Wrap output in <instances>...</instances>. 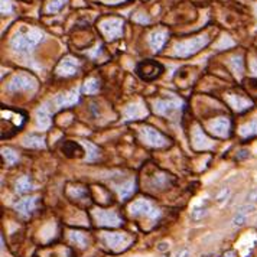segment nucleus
I'll list each match as a JSON object with an SVG mask.
<instances>
[{"instance_id": "1", "label": "nucleus", "mask_w": 257, "mask_h": 257, "mask_svg": "<svg viewBox=\"0 0 257 257\" xmlns=\"http://www.w3.org/2000/svg\"><path fill=\"white\" fill-rule=\"evenodd\" d=\"M45 39V34L39 29L31 28L26 31H19L18 34L11 41V47L18 52V54H29L31 51H34L42 41Z\"/></svg>"}, {"instance_id": "2", "label": "nucleus", "mask_w": 257, "mask_h": 257, "mask_svg": "<svg viewBox=\"0 0 257 257\" xmlns=\"http://www.w3.org/2000/svg\"><path fill=\"white\" fill-rule=\"evenodd\" d=\"M208 42H210V38L207 35H199L192 39L181 41L175 45L174 54H175V57H179V58H187L191 55H195L202 48L207 47Z\"/></svg>"}, {"instance_id": "3", "label": "nucleus", "mask_w": 257, "mask_h": 257, "mask_svg": "<svg viewBox=\"0 0 257 257\" xmlns=\"http://www.w3.org/2000/svg\"><path fill=\"white\" fill-rule=\"evenodd\" d=\"M130 214L135 217H146L151 220H156L161 215L159 208H156L152 202L146 201V199H138L130 205Z\"/></svg>"}, {"instance_id": "4", "label": "nucleus", "mask_w": 257, "mask_h": 257, "mask_svg": "<svg viewBox=\"0 0 257 257\" xmlns=\"http://www.w3.org/2000/svg\"><path fill=\"white\" fill-rule=\"evenodd\" d=\"M38 81L29 74H16L8 84L9 91H35Z\"/></svg>"}, {"instance_id": "5", "label": "nucleus", "mask_w": 257, "mask_h": 257, "mask_svg": "<svg viewBox=\"0 0 257 257\" xmlns=\"http://www.w3.org/2000/svg\"><path fill=\"white\" fill-rule=\"evenodd\" d=\"M162 71H164L162 65L158 64V62H155L152 59L143 61V62H141L138 65V68H136L138 75L141 77L142 80H145V81H152L155 78H158Z\"/></svg>"}, {"instance_id": "6", "label": "nucleus", "mask_w": 257, "mask_h": 257, "mask_svg": "<svg viewBox=\"0 0 257 257\" xmlns=\"http://www.w3.org/2000/svg\"><path fill=\"white\" fill-rule=\"evenodd\" d=\"M100 31L104 34V36L108 41H114L118 39L123 35V21L118 18H108L104 19L100 24Z\"/></svg>"}, {"instance_id": "7", "label": "nucleus", "mask_w": 257, "mask_h": 257, "mask_svg": "<svg viewBox=\"0 0 257 257\" xmlns=\"http://www.w3.org/2000/svg\"><path fill=\"white\" fill-rule=\"evenodd\" d=\"M182 101L178 98H168V100H156L153 103V108L158 114L165 117L175 116L176 113L181 110Z\"/></svg>"}, {"instance_id": "8", "label": "nucleus", "mask_w": 257, "mask_h": 257, "mask_svg": "<svg viewBox=\"0 0 257 257\" xmlns=\"http://www.w3.org/2000/svg\"><path fill=\"white\" fill-rule=\"evenodd\" d=\"M141 136L143 142L152 148H165L168 145V139L164 135L151 126H143L141 128Z\"/></svg>"}, {"instance_id": "9", "label": "nucleus", "mask_w": 257, "mask_h": 257, "mask_svg": "<svg viewBox=\"0 0 257 257\" xmlns=\"http://www.w3.org/2000/svg\"><path fill=\"white\" fill-rule=\"evenodd\" d=\"M93 217L97 224L103 225V227H118L121 224V218L113 211L94 210Z\"/></svg>"}, {"instance_id": "10", "label": "nucleus", "mask_w": 257, "mask_h": 257, "mask_svg": "<svg viewBox=\"0 0 257 257\" xmlns=\"http://www.w3.org/2000/svg\"><path fill=\"white\" fill-rule=\"evenodd\" d=\"M78 70H80V61L74 57H65L59 61L55 72L58 77H72L78 72Z\"/></svg>"}, {"instance_id": "11", "label": "nucleus", "mask_w": 257, "mask_h": 257, "mask_svg": "<svg viewBox=\"0 0 257 257\" xmlns=\"http://www.w3.org/2000/svg\"><path fill=\"white\" fill-rule=\"evenodd\" d=\"M101 240L104 241L105 245H108L110 248H113L116 251L123 250L130 243V238L127 235L121 233H103L101 234Z\"/></svg>"}, {"instance_id": "12", "label": "nucleus", "mask_w": 257, "mask_h": 257, "mask_svg": "<svg viewBox=\"0 0 257 257\" xmlns=\"http://www.w3.org/2000/svg\"><path fill=\"white\" fill-rule=\"evenodd\" d=\"M210 130L218 138H228L230 130H231V123L227 117H218L210 123Z\"/></svg>"}, {"instance_id": "13", "label": "nucleus", "mask_w": 257, "mask_h": 257, "mask_svg": "<svg viewBox=\"0 0 257 257\" xmlns=\"http://www.w3.org/2000/svg\"><path fill=\"white\" fill-rule=\"evenodd\" d=\"M192 145L197 151H205V149H212V142L205 136V133L201 130L199 126H195L192 130Z\"/></svg>"}, {"instance_id": "14", "label": "nucleus", "mask_w": 257, "mask_h": 257, "mask_svg": "<svg viewBox=\"0 0 257 257\" xmlns=\"http://www.w3.org/2000/svg\"><path fill=\"white\" fill-rule=\"evenodd\" d=\"M78 101V90H71L68 93L59 94L54 98V104L57 105V108H65L71 107Z\"/></svg>"}, {"instance_id": "15", "label": "nucleus", "mask_w": 257, "mask_h": 257, "mask_svg": "<svg viewBox=\"0 0 257 257\" xmlns=\"http://www.w3.org/2000/svg\"><path fill=\"white\" fill-rule=\"evenodd\" d=\"M36 201H38V198H35V197H29V198L21 199L19 202L15 204V210L18 211L21 215L28 217V215H31V214L34 212V210L36 208Z\"/></svg>"}, {"instance_id": "16", "label": "nucleus", "mask_w": 257, "mask_h": 257, "mask_svg": "<svg viewBox=\"0 0 257 257\" xmlns=\"http://www.w3.org/2000/svg\"><path fill=\"white\" fill-rule=\"evenodd\" d=\"M227 103L231 105L233 110H235V111H244V110L250 108L253 105V103L250 100H247L241 95H235V94L227 95Z\"/></svg>"}, {"instance_id": "17", "label": "nucleus", "mask_w": 257, "mask_h": 257, "mask_svg": "<svg viewBox=\"0 0 257 257\" xmlns=\"http://www.w3.org/2000/svg\"><path fill=\"white\" fill-rule=\"evenodd\" d=\"M168 41V32L166 31H156L149 38V45L153 52H159Z\"/></svg>"}, {"instance_id": "18", "label": "nucleus", "mask_w": 257, "mask_h": 257, "mask_svg": "<svg viewBox=\"0 0 257 257\" xmlns=\"http://www.w3.org/2000/svg\"><path fill=\"white\" fill-rule=\"evenodd\" d=\"M36 124L39 128H48L51 126V113L47 105H42L38 111H36Z\"/></svg>"}, {"instance_id": "19", "label": "nucleus", "mask_w": 257, "mask_h": 257, "mask_svg": "<svg viewBox=\"0 0 257 257\" xmlns=\"http://www.w3.org/2000/svg\"><path fill=\"white\" fill-rule=\"evenodd\" d=\"M24 145L26 148H32V149H41L45 146V142H44V138L39 136V135H29L26 136L24 141Z\"/></svg>"}, {"instance_id": "20", "label": "nucleus", "mask_w": 257, "mask_h": 257, "mask_svg": "<svg viewBox=\"0 0 257 257\" xmlns=\"http://www.w3.org/2000/svg\"><path fill=\"white\" fill-rule=\"evenodd\" d=\"M145 111L142 110V105L139 104H130L124 110V118L126 120H138Z\"/></svg>"}, {"instance_id": "21", "label": "nucleus", "mask_w": 257, "mask_h": 257, "mask_svg": "<svg viewBox=\"0 0 257 257\" xmlns=\"http://www.w3.org/2000/svg\"><path fill=\"white\" fill-rule=\"evenodd\" d=\"M31 191H32V182H31V179L28 176L19 178L18 182H16V192L21 194V195H24V194L31 192Z\"/></svg>"}, {"instance_id": "22", "label": "nucleus", "mask_w": 257, "mask_h": 257, "mask_svg": "<svg viewBox=\"0 0 257 257\" xmlns=\"http://www.w3.org/2000/svg\"><path fill=\"white\" fill-rule=\"evenodd\" d=\"M116 189L117 192H118V195H120V198H128V197L135 192V181H127V182L121 184L120 187H117Z\"/></svg>"}, {"instance_id": "23", "label": "nucleus", "mask_w": 257, "mask_h": 257, "mask_svg": "<svg viewBox=\"0 0 257 257\" xmlns=\"http://www.w3.org/2000/svg\"><path fill=\"white\" fill-rule=\"evenodd\" d=\"M230 65H231V70H233V72L237 77L243 75V71H244V61H243V57H241V55H234L233 58L230 59Z\"/></svg>"}, {"instance_id": "24", "label": "nucleus", "mask_w": 257, "mask_h": 257, "mask_svg": "<svg viewBox=\"0 0 257 257\" xmlns=\"http://www.w3.org/2000/svg\"><path fill=\"white\" fill-rule=\"evenodd\" d=\"M68 237H70V240L72 243H75V244L78 245V247H81V248H84L85 245L88 244V238H87V235L82 233V231H70Z\"/></svg>"}, {"instance_id": "25", "label": "nucleus", "mask_w": 257, "mask_h": 257, "mask_svg": "<svg viewBox=\"0 0 257 257\" xmlns=\"http://www.w3.org/2000/svg\"><path fill=\"white\" fill-rule=\"evenodd\" d=\"M240 135L243 138H250V136H256L257 135V120H251L248 123L243 124L240 127Z\"/></svg>"}, {"instance_id": "26", "label": "nucleus", "mask_w": 257, "mask_h": 257, "mask_svg": "<svg viewBox=\"0 0 257 257\" xmlns=\"http://www.w3.org/2000/svg\"><path fill=\"white\" fill-rule=\"evenodd\" d=\"M100 90V81L97 78H88L82 85V91L85 94H95Z\"/></svg>"}, {"instance_id": "27", "label": "nucleus", "mask_w": 257, "mask_h": 257, "mask_svg": "<svg viewBox=\"0 0 257 257\" xmlns=\"http://www.w3.org/2000/svg\"><path fill=\"white\" fill-rule=\"evenodd\" d=\"M2 156H3V161L8 165H15L18 161H19V156L18 153L15 152L11 148H5L2 149Z\"/></svg>"}, {"instance_id": "28", "label": "nucleus", "mask_w": 257, "mask_h": 257, "mask_svg": "<svg viewBox=\"0 0 257 257\" xmlns=\"http://www.w3.org/2000/svg\"><path fill=\"white\" fill-rule=\"evenodd\" d=\"M65 3H67V0H51L47 6V12L48 13L59 12V11L65 6Z\"/></svg>"}, {"instance_id": "29", "label": "nucleus", "mask_w": 257, "mask_h": 257, "mask_svg": "<svg viewBox=\"0 0 257 257\" xmlns=\"http://www.w3.org/2000/svg\"><path fill=\"white\" fill-rule=\"evenodd\" d=\"M245 221H247V214L241 212V211H237L233 220H231V225L233 227H241V225H244Z\"/></svg>"}, {"instance_id": "30", "label": "nucleus", "mask_w": 257, "mask_h": 257, "mask_svg": "<svg viewBox=\"0 0 257 257\" xmlns=\"http://www.w3.org/2000/svg\"><path fill=\"white\" fill-rule=\"evenodd\" d=\"M168 184H169V181H168V176H166V175L153 176L152 187L158 188V189H164V188L166 187Z\"/></svg>"}, {"instance_id": "31", "label": "nucleus", "mask_w": 257, "mask_h": 257, "mask_svg": "<svg viewBox=\"0 0 257 257\" xmlns=\"http://www.w3.org/2000/svg\"><path fill=\"white\" fill-rule=\"evenodd\" d=\"M82 145L85 146V149H88V156H87V159L85 161H88V162H91L94 161L97 156H98V149L94 146L93 143H90V142H82Z\"/></svg>"}, {"instance_id": "32", "label": "nucleus", "mask_w": 257, "mask_h": 257, "mask_svg": "<svg viewBox=\"0 0 257 257\" xmlns=\"http://www.w3.org/2000/svg\"><path fill=\"white\" fill-rule=\"evenodd\" d=\"M207 215V208H202V207H197L194 210L191 211V218L198 221V220H202L204 217Z\"/></svg>"}, {"instance_id": "33", "label": "nucleus", "mask_w": 257, "mask_h": 257, "mask_svg": "<svg viewBox=\"0 0 257 257\" xmlns=\"http://www.w3.org/2000/svg\"><path fill=\"white\" fill-rule=\"evenodd\" d=\"M228 197H230V189L224 188V189H221V191L218 192V195L215 197V199H217L218 204H224V202L228 199Z\"/></svg>"}, {"instance_id": "34", "label": "nucleus", "mask_w": 257, "mask_h": 257, "mask_svg": "<svg viewBox=\"0 0 257 257\" xmlns=\"http://www.w3.org/2000/svg\"><path fill=\"white\" fill-rule=\"evenodd\" d=\"M12 11L13 9L11 0H2V13H3V15H11Z\"/></svg>"}, {"instance_id": "35", "label": "nucleus", "mask_w": 257, "mask_h": 257, "mask_svg": "<svg viewBox=\"0 0 257 257\" xmlns=\"http://www.w3.org/2000/svg\"><path fill=\"white\" fill-rule=\"evenodd\" d=\"M70 195L71 197H74L75 199H78L85 195V191H84L82 188H75V191H70Z\"/></svg>"}, {"instance_id": "36", "label": "nucleus", "mask_w": 257, "mask_h": 257, "mask_svg": "<svg viewBox=\"0 0 257 257\" xmlns=\"http://www.w3.org/2000/svg\"><path fill=\"white\" fill-rule=\"evenodd\" d=\"M191 256V253H189V250L188 248H181L178 253H176V257H189Z\"/></svg>"}, {"instance_id": "37", "label": "nucleus", "mask_w": 257, "mask_h": 257, "mask_svg": "<svg viewBox=\"0 0 257 257\" xmlns=\"http://www.w3.org/2000/svg\"><path fill=\"white\" fill-rule=\"evenodd\" d=\"M251 71H253L254 75H257V59H253V61H251Z\"/></svg>"}, {"instance_id": "38", "label": "nucleus", "mask_w": 257, "mask_h": 257, "mask_svg": "<svg viewBox=\"0 0 257 257\" xmlns=\"http://www.w3.org/2000/svg\"><path fill=\"white\" fill-rule=\"evenodd\" d=\"M237 256H238V254H237L235 251H233V250H231V251H227V253H224V256L222 257H237Z\"/></svg>"}, {"instance_id": "39", "label": "nucleus", "mask_w": 257, "mask_h": 257, "mask_svg": "<svg viewBox=\"0 0 257 257\" xmlns=\"http://www.w3.org/2000/svg\"><path fill=\"white\" fill-rule=\"evenodd\" d=\"M245 156H247V151H241L240 155H238V159H243V158H245Z\"/></svg>"}, {"instance_id": "40", "label": "nucleus", "mask_w": 257, "mask_h": 257, "mask_svg": "<svg viewBox=\"0 0 257 257\" xmlns=\"http://www.w3.org/2000/svg\"><path fill=\"white\" fill-rule=\"evenodd\" d=\"M166 248H168V244H166V243H161V244H159V250H166Z\"/></svg>"}, {"instance_id": "41", "label": "nucleus", "mask_w": 257, "mask_h": 257, "mask_svg": "<svg viewBox=\"0 0 257 257\" xmlns=\"http://www.w3.org/2000/svg\"><path fill=\"white\" fill-rule=\"evenodd\" d=\"M202 257H214V254H205V256H202Z\"/></svg>"}, {"instance_id": "42", "label": "nucleus", "mask_w": 257, "mask_h": 257, "mask_svg": "<svg viewBox=\"0 0 257 257\" xmlns=\"http://www.w3.org/2000/svg\"><path fill=\"white\" fill-rule=\"evenodd\" d=\"M254 11H256V13H257V6H256V8H254Z\"/></svg>"}]
</instances>
